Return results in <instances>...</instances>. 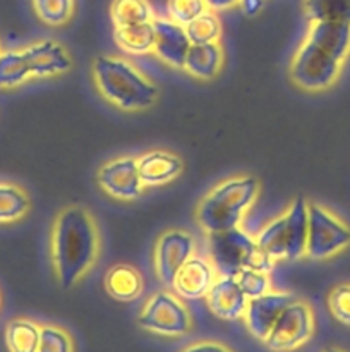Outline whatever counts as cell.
I'll return each mask as SVG.
<instances>
[{
    "instance_id": "12",
    "label": "cell",
    "mask_w": 350,
    "mask_h": 352,
    "mask_svg": "<svg viewBox=\"0 0 350 352\" xmlns=\"http://www.w3.org/2000/svg\"><path fill=\"white\" fill-rule=\"evenodd\" d=\"M294 299L295 296L292 292L277 291V289H271L270 292L259 296V298L249 299L242 316L247 332L254 339L264 342L273 325L277 323L278 316Z\"/></svg>"
},
{
    "instance_id": "3",
    "label": "cell",
    "mask_w": 350,
    "mask_h": 352,
    "mask_svg": "<svg viewBox=\"0 0 350 352\" xmlns=\"http://www.w3.org/2000/svg\"><path fill=\"white\" fill-rule=\"evenodd\" d=\"M91 78L100 96L122 112H143L160 98V88L122 55H96Z\"/></svg>"
},
{
    "instance_id": "33",
    "label": "cell",
    "mask_w": 350,
    "mask_h": 352,
    "mask_svg": "<svg viewBox=\"0 0 350 352\" xmlns=\"http://www.w3.org/2000/svg\"><path fill=\"white\" fill-rule=\"evenodd\" d=\"M264 3H266V0H240L239 9L242 10L244 16L254 17L264 9Z\"/></svg>"
},
{
    "instance_id": "4",
    "label": "cell",
    "mask_w": 350,
    "mask_h": 352,
    "mask_svg": "<svg viewBox=\"0 0 350 352\" xmlns=\"http://www.w3.org/2000/svg\"><path fill=\"white\" fill-rule=\"evenodd\" d=\"M261 182L256 175L240 174L213 186L194 210V219L205 234L242 227L249 210L256 205Z\"/></svg>"
},
{
    "instance_id": "1",
    "label": "cell",
    "mask_w": 350,
    "mask_h": 352,
    "mask_svg": "<svg viewBox=\"0 0 350 352\" xmlns=\"http://www.w3.org/2000/svg\"><path fill=\"white\" fill-rule=\"evenodd\" d=\"M102 236L95 215L86 206L67 205L50 227V263L62 289L78 285L96 267Z\"/></svg>"
},
{
    "instance_id": "17",
    "label": "cell",
    "mask_w": 350,
    "mask_h": 352,
    "mask_svg": "<svg viewBox=\"0 0 350 352\" xmlns=\"http://www.w3.org/2000/svg\"><path fill=\"white\" fill-rule=\"evenodd\" d=\"M144 188H160L175 181L184 172V160L167 150H151L137 157Z\"/></svg>"
},
{
    "instance_id": "13",
    "label": "cell",
    "mask_w": 350,
    "mask_h": 352,
    "mask_svg": "<svg viewBox=\"0 0 350 352\" xmlns=\"http://www.w3.org/2000/svg\"><path fill=\"white\" fill-rule=\"evenodd\" d=\"M33 78L47 79L67 74L74 65L67 48L55 40H38L23 48Z\"/></svg>"
},
{
    "instance_id": "32",
    "label": "cell",
    "mask_w": 350,
    "mask_h": 352,
    "mask_svg": "<svg viewBox=\"0 0 350 352\" xmlns=\"http://www.w3.org/2000/svg\"><path fill=\"white\" fill-rule=\"evenodd\" d=\"M180 352H235L230 349L229 346L222 342H216V340H199V342L189 344L187 347H184Z\"/></svg>"
},
{
    "instance_id": "35",
    "label": "cell",
    "mask_w": 350,
    "mask_h": 352,
    "mask_svg": "<svg viewBox=\"0 0 350 352\" xmlns=\"http://www.w3.org/2000/svg\"><path fill=\"white\" fill-rule=\"evenodd\" d=\"M323 352H345V351L340 349V347H328V349H325Z\"/></svg>"
},
{
    "instance_id": "23",
    "label": "cell",
    "mask_w": 350,
    "mask_h": 352,
    "mask_svg": "<svg viewBox=\"0 0 350 352\" xmlns=\"http://www.w3.org/2000/svg\"><path fill=\"white\" fill-rule=\"evenodd\" d=\"M33 78L23 48L2 50L0 54V89H16Z\"/></svg>"
},
{
    "instance_id": "20",
    "label": "cell",
    "mask_w": 350,
    "mask_h": 352,
    "mask_svg": "<svg viewBox=\"0 0 350 352\" xmlns=\"http://www.w3.org/2000/svg\"><path fill=\"white\" fill-rule=\"evenodd\" d=\"M31 210V196L21 184L0 181V223L21 222Z\"/></svg>"
},
{
    "instance_id": "8",
    "label": "cell",
    "mask_w": 350,
    "mask_h": 352,
    "mask_svg": "<svg viewBox=\"0 0 350 352\" xmlns=\"http://www.w3.org/2000/svg\"><path fill=\"white\" fill-rule=\"evenodd\" d=\"M141 329L165 337H180L191 332L192 316L184 299L175 292L158 291L148 298L137 316Z\"/></svg>"
},
{
    "instance_id": "7",
    "label": "cell",
    "mask_w": 350,
    "mask_h": 352,
    "mask_svg": "<svg viewBox=\"0 0 350 352\" xmlns=\"http://www.w3.org/2000/svg\"><path fill=\"white\" fill-rule=\"evenodd\" d=\"M350 246V226L328 206L307 201V244L305 258L331 260Z\"/></svg>"
},
{
    "instance_id": "37",
    "label": "cell",
    "mask_w": 350,
    "mask_h": 352,
    "mask_svg": "<svg viewBox=\"0 0 350 352\" xmlns=\"http://www.w3.org/2000/svg\"><path fill=\"white\" fill-rule=\"evenodd\" d=\"M0 306H2V294H0Z\"/></svg>"
},
{
    "instance_id": "9",
    "label": "cell",
    "mask_w": 350,
    "mask_h": 352,
    "mask_svg": "<svg viewBox=\"0 0 350 352\" xmlns=\"http://www.w3.org/2000/svg\"><path fill=\"white\" fill-rule=\"evenodd\" d=\"M316 332L314 311L304 299L295 298L278 316L264 346L271 352L297 351L312 339Z\"/></svg>"
},
{
    "instance_id": "30",
    "label": "cell",
    "mask_w": 350,
    "mask_h": 352,
    "mask_svg": "<svg viewBox=\"0 0 350 352\" xmlns=\"http://www.w3.org/2000/svg\"><path fill=\"white\" fill-rule=\"evenodd\" d=\"M206 10L208 7H206L205 0H167L168 19L175 21L182 26H187Z\"/></svg>"
},
{
    "instance_id": "22",
    "label": "cell",
    "mask_w": 350,
    "mask_h": 352,
    "mask_svg": "<svg viewBox=\"0 0 350 352\" xmlns=\"http://www.w3.org/2000/svg\"><path fill=\"white\" fill-rule=\"evenodd\" d=\"M156 17L150 0H112L110 19L113 28L134 26V24L153 23Z\"/></svg>"
},
{
    "instance_id": "26",
    "label": "cell",
    "mask_w": 350,
    "mask_h": 352,
    "mask_svg": "<svg viewBox=\"0 0 350 352\" xmlns=\"http://www.w3.org/2000/svg\"><path fill=\"white\" fill-rule=\"evenodd\" d=\"M38 19L51 28L65 26L72 19L75 0H31Z\"/></svg>"
},
{
    "instance_id": "5",
    "label": "cell",
    "mask_w": 350,
    "mask_h": 352,
    "mask_svg": "<svg viewBox=\"0 0 350 352\" xmlns=\"http://www.w3.org/2000/svg\"><path fill=\"white\" fill-rule=\"evenodd\" d=\"M256 243L271 260L297 261L305 258L307 244V201L294 198L287 208L257 232Z\"/></svg>"
},
{
    "instance_id": "29",
    "label": "cell",
    "mask_w": 350,
    "mask_h": 352,
    "mask_svg": "<svg viewBox=\"0 0 350 352\" xmlns=\"http://www.w3.org/2000/svg\"><path fill=\"white\" fill-rule=\"evenodd\" d=\"M329 313L336 322L350 327V282H342L328 292L326 298Z\"/></svg>"
},
{
    "instance_id": "28",
    "label": "cell",
    "mask_w": 350,
    "mask_h": 352,
    "mask_svg": "<svg viewBox=\"0 0 350 352\" xmlns=\"http://www.w3.org/2000/svg\"><path fill=\"white\" fill-rule=\"evenodd\" d=\"M38 352H74V340L57 325H41Z\"/></svg>"
},
{
    "instance_id": "14",
    "label": "cell",
    "mask_w": 350,
    "mask_h": 352,
    "mask_svg": "<svg viewBox=\"0 0 350 352\" xmlns=\"http://www.w3.org/2000/svg\"><path fill=\"white\" fill-rule=\"evenodd\" d=\"M154 28V47L153 54L163 64L172 69H184L185 57L191 48V40L185 31V26L177 24L168 17L156 16L153 19Z\"/></svg>"
},
{
    "instance_id": "27",
    "label": "cell",
    "mask_w": 350,
    "mask_h": 352,
    "mask_svg": "<svg viewBox=\"0 0 350 352\" xmlns=\"http://www.w3.org/2000/svg\"><path fill=\"white\" fill-rule=\"evenodd\" d=\"M191 43H211V41H222V21L218 14L213 10H206L201 16L196 17L192 23L185 26Z\"/></svg>"
},
{
    "instance_id": "21",
    "label": "cell",
    "mask_w": 350,
    "mask_h": 352,
    "mask_svg": "<svg viewBox=\"0 0 350 352\" xmlns=\"http://www.w3.org/2000/svg\"><path fill=\"white\" fill-rule=\"evenodd\" d=\"M113 40L117 47L130 55L153 54L154 47V28L153 23L134 24V26L115 28Z\"/></svg>"
},
{
    "instance_id": "15",
    "label": "cell",
    "mask_w": 350,
    "mask_h": 352,
    "mask_svg": "<svg viewBox=\"0 0 350 352\" xmlns=\"http://www.w3.org/2000/svg\"><path fill=\"white\" fill-rule=\"evenodd\" d=\"M216 278H218V272L213 267L211 260L194 254L178 270L172 291L184 301H198V299L206 298Z\"/></svg>"
},
{
    "instance_id": "10",
    "label": "cell",
    "mask_w": 350,
    "mask_h": 352,
    "mask_svg": "<svg viewBox=\"0 0 350 352\" xmlns=\"http://www.w3.org/2000/svg\"><path fill=\"white\" fill-rule=\"evenodd\" d=\"M196 254V239L185 229H167L158 236L153 250L156 278L172 289L178 270Z\"/></svg>"
},
{
    "instance_id": "18",
    "label": "cell",
    "mask_w": 350,
    "mask_h": 352,
    "mask_svg": "<svg viewBox=\"0 0 350 352\" xmlns=\"http://www.w3.org/2000/svg\"><path fill=\"white\" fill-rule=\"evenodd\" d=\"M223 64H225V48L222 41L192 43L182 71L199 81H213L220 76Z\"/></svg>"
},
{
    "instance_id": "24",
    "label": "cell",
    "mask_w": 350,
    "mask_h": 352,
    "mask_svg": "<svg viewBox=\"0 0 350 352\" xmlns=\"http://www.w3.org/2000/svg\"><path fill=\"white\" fill-rule=\"evenodd\" d=\"M41 325L27 318H14L5 327V346L9 352H38Z\"/></svg>"
},
{
    "instance_id": "6",
    "label": "cell",
    "mask_w": 350,
    "mask_h": 352,
    "mask_svg": "<svg viewBox=\"0 0 350 352\" xmlns=\"http://www.w3.org/2000/svg\"><path fill=\"white\" fill-rule=\"evenodd\" d=\"M209 260L218 272V277H237L242 270L266 272L271 274L275 261L257 246L256 237L242 227L206 234Z\"/></svg>"
},
{
    "instance_id": "16",
    "label": "cell",
    "mask_w": 350,
    "mask_h": 352,
    "mask_svg": "<svg viewBox=\"0 0 350 352\" xmlns=\"http://www.w3.org/2000/svg\"><path fill=\"white\" fill-rule=\"evenodd\" d=\"M205 301L216 318L235 322L242 320L249 299L246 298L235 277H218L206 294Z\"/></svg>"
},
{
    "instance_id": "19",
    "label": "cell",
    "mask_w": 350,
    "mask_h": 352,
    "mask_svg": "<svg viewBox=\"0 0 350 352\" xmlns=\"http://www.w3.org/2000/svg\"><path fill=\"white\" fill-rule=\"evenodd\" d=\"M105 291L115 301L129 302L139 298L144 291V278L132 265H113L105 275Z\"/></svg>"
},
{
    "instance_id": "25",
    "label": "cell",
    "mask_w": 350,
    "mask_h": 352,
    "mask_svg": "<svg viewBox=\"0 0 350 352\" xmlns=\"http://www.w3.org/2000/svg\"><path fill=\"white\" fill-rule=\"evenodd\" d=\"M309 23H350V0H302Z\"/></svg>"
},
{
    "instance_id": "36",
    "label": "cell",
    "mask_w": 350,
    "mask_h": 352,
    "mask_svg": "<svg viewBox=\"0 0 350 352\" xmlns=\"http://www.w3.org/2000/svg\"><path fill=\"white\" fill-rule=\"evenodd\" d=\"M2 50H3V48H2V41H0V54H2Z\"/></svg>"
},
{
    "instance_id": "31",
    "label": "cell",
    "mask_w": 350,
    "mask_h": 352,
    "mask_svg": "<svg viewBox=\"0 0 350 352\" xmlns=\"http://www.w3.org/2000/svg\"><path fill=\"white\" fill-rule=\"evenodd\" d=\"M237 282H239L240 289L246 294L247 299L259 298V296L266 294L273 289V284H271V277L266 272L253 270V268H247V270H242L239 275H237Z\"/></svg>"
},
{
    "instance_id": "11",
    "label": "cell",
    "mask_w": 350,
    "mask_h": 352,
    "mask_svg": "<svg viewBox=\"0 0 350 352\" xmlns=\"http://www.w3.org/2000/svg\"><path fill=\"white\" fill-rule=\"evenodd\" d=\"M96 184L110 198L117 201H134L144 192L137 157L122 155L105 162L96 172Z\"/></svg>"
},
{
    "instance_id": "2",
    "label": "cell",
    "mask_w": 350,
    "mask_h": 352,
    "mask_svg": "<svg viewBox=\"0 0 350 352\" xmlns=\"http://www.w3.org/2000/svg\"><path fill=\"white\" fill-rule=\"evenodd\" d=\"M349 55L350 23H309L288 62V79L302 91H326L338 81Z\"/></svg>"
},
{
    "instance_id": "34",
    "label": "cell",
    "mask_w": 350,
    "mask_h": 352,
    "mask_svg": "<svg viewBox=\"0 0 350 352\" xmlns=\"http://www.w3.org/2000/svg\"><path fill=\"white\" fill-rule=\"evenodd\" d=\"M240 0H205L208 10H213V12H225V10L235 9L239 7Z\"/></svg>"
}]
</instances>
